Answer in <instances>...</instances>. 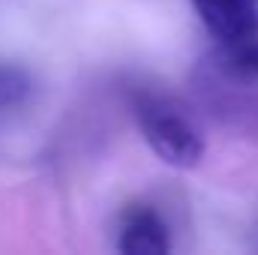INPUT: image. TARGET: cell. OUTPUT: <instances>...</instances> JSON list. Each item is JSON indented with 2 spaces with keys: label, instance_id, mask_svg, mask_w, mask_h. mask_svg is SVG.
<instances>
[{
  "label": "cell",
  "instance_id": "6da1fadb",
  "mask_svg": "<svg viewBox=\"0 0 258 255\" xmlns=\"http://www.w3.org/2000/svg\"><path fill=\"white\" fill-rule=\"evenodd\" d=\"M132 114L147 147L171 168H195L204 159V135L195 126L192 114L165 93L156 90H135L132 93Z\"/></svg>",
  "mask_w": 258,
  "mask_h": 255
},
{
  "label": "cell",
  "instance_id": "7a4b0ae2",
  "mask_svg": "<svg viewBox=\"0 0 258 255\" xmlns=\"http://www.w3.org/2000/svg\"><path fill=\"white\" fill-rule=\"evenodd\" d=\"M195 93L201 105L222 126L258 135V78L231 72L213 57L195 72Z\"/></svg>",
  "mask_w": 258,
  "mask_h": 255
},
{
  "label": "cell",
  "instance_id": "3957f363",
  "mask_svg": "<svg viewBox=\"0 0 258 255\" xmlns=\"http://www.w3.org/2000/svg\"><path fill=\"white\" fill-rule=\"evenodd\" d=\"M192 6L219 45L258 42V0H192Z\"/></svg>",
  "mask_w": 258,
  "mask_h": 255
},
{
  "label": "cell",
  "instance_id": "277c9868",
  "mask_svg": "<svg viewBox=\"0 0 258 255\" xmlns=\"http://www.w3.org/2000/svg\"><path fill=\"white\" fill-rule=\"evenodd\" d=\"M117 249L123 255H162L171 249V234L159 210L150 204H132L117 225Z\"/></svg>",
  "mask_w": 258,
  "mask_h": 255
},
{
  "label": "cell",
  "instance_id": "5b68a950",
  "mask_svg": "<svg viewBox=\"0 0 258 255\" xmlns=\"http://www.w3.org/2000/svg\"><path fill=\"white\" fill-rule=\"evenodd\" d=\"M36 81L21 63L0 60V117L24 108L33 99Z\"/></svg>",
  "mask_w": 258,
  "mask_h": 255
}]
</instances>
